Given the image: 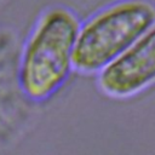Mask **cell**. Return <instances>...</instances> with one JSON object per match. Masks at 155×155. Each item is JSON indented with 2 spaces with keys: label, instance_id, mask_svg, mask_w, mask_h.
<instances>
[{
  "label": "cell",
  "instance_id": "cell-2",
  "mask_svg": "<svg viewBox=\"0 0 155 155\" xmlns=\"http://www.w3.org/2000/svg\"><path fill=\"white\" fill-rule=\"evenodd\" d=\"M155 19L154 7L140 0L113 5L80 27L74 68L82 73L102 70L126 51Z\"/></svg>",
  "mask_w": 155,
  "mask_h": 155
},
{
  "label": "cell",
  "instance_id": "cell-1",
  "mask_svg": "<svg viewBox=\"0 0 155 155\" xmlns=\"http://www.w3.org/2000/svg\"><path fill=\"white\" fill-rule=\"evenodd\" d=\"M80 24L74 12L63 6L45 11L24 47L19 84L27 97L44 101L67 80L74 68V50Z\"/></svg>",
  "mask_w": 155,
  "mask_h": 155
},
{
  "label": "cell",
  "instance_id": "cell-3",
  "mask_svg": "<svg viewBox=\"0 0 155 155\" xmlns=\"http://www.w3.org/2000/svg\"><path fill=\"white\" fill-rule=\"evenodd\" d=\"M155 80V27L130 46L99 75L101 88L116 97L132 94Z\"/></svg>",
  "mask_w": 155,
  "mask_h": 155
}]
</instances>
